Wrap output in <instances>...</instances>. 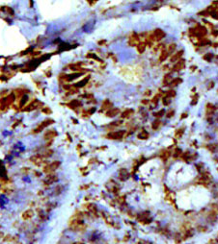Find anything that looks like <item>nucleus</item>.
<instances>
[{
  "mask_svg": "<svg viewBox=\"0 0 218 244\" xmlns=\"http://www.w3.org/2000/svg\"><path fill=\"white\" fill-rule=\"evenodd\" d=\"M69 226L73 231H82L85 228L83 219H82V214H75L69 222Z\"/></svg>",
  "mask_w": 218,
  "mask_h": 244,
  "instance_id": "1",
  "label": "nucleus"
},
{
  "mask_svg": "<svg viewBox=\"0 0 218 244\" xmlns=\"http://www.w3.org/2000/svg\"><path fill=\"white\" fill-rule=\"evenodd\" d=\"M15 99H16V96H15L14 93L9 94L8 96L2 98V99L0 100V111H3V112L7 111L8 108H9V106H11V105L14 103Z\"/></svg>",
  "mask_w": 218,
  "mask_h": 244,
  "instance_id": "2",
  "label": "nucleus"
},
{
  "mask_svg": "<svg viewBox=\"0 0 218 244\" xmlns=\"http://www.w3.org/2000/svg\"><path fill=\"white\" fill-rule=\"evenodd\" d=\"M60 164H61V163H60L59 161H55V162L51 163L50 164L46 165V166L44 167V172H45V173H47V174L53 173L55 170H57V169H58V167H60Z\"/></svg>",
  "mask_w": 218,
  "mask_h": 244,
  "instance_id": "3",
  "label": "nucleus"
},
{
  "mask_svg": "<svg viewBox=\"0 0 218 244\" xmlns=\"http://www.w3.org/2000/svg\"><path fill=\"white\" fill-rule=\"evenodd\" d=\"M53 123H54V121H53L52 119H47V120H44L42 123H40V124L36 127V129L33 131V133H34V134H38V133L42 132L45 128H47V126H49L50 124H53Z\"/></svg>",
  "mask_w": 218,
  "mask_h": 244,
  "instance_id": "4",
  "label": "nucleus"
},
{
  "mask_svg": "<svg viewBox=\"0 0 218 244\" xmlns=\"http://www.w3.org/2000/svg\"><path fill=\"white\" fill-rule=\"evenodd\" d=\"M39 105H42V103L40 101L33 100L32 102H30L29 104H27L24 108H22L21 111H23V112H32V111H34V110H36V109H38V108L40 107Z\"/></svg>",
  "mask_w": 218,
  "mask_h": 244,
  "instance_id": "5",
  "label": "nucleus"
},
{
  "mask_svg": "<svg viewBox=\"0 0 218 244\" xmlns=\"http://www.w3.org/2000/svg\"><path fill=\"white\" fill-rule=\"evenodd\" d=\"M57 181H58V176L56 174H54V173L47 174L46 176V178L44 179V183L47 185H49V184H51L53 183H56Z\"/></svg>",
  "mask_w": 218,
  "mask_h": 244,
  "instance_id": "6",
  "label": "nucleus"
},
{
  "mask_svg": "<svg viewBox=\"0 0 218 244\" xmlns=\"http://www.w3.org/2000/svg\"><path fill=\"white\" fill-rule=\"evenodd\" d=\"M125 131L111 132V133H109L108 135L106 136V137L109 138V139H115V140H117V139H121V138H123V137L125 136Z\"/></svg>",
  "mask_w": 218,
  "mask_h": 244,
  "instance_id": "7",
  "label": "nucleus"
},
{
  "mask_svg": "<svg viewBox=\"0 0 218 244\" xmlns=\"http://www.w3.org/2000/svg\"><path fill=\"white\" fill-rule=\"evenodd\" d=\"M44 157L43 156H41L40 154H38V155H35V156H33L30 158V162H32L34 164H36L37 166H40L42 163H43V162H44Z\"/></svg>",
  "mask_w": 218,
  "mask_h": 244,
  "instance_id": "8",
  "label": "nucleus"
},
{
  "mask_svg": "<svg viewBox=\"0 0 218 244\" xmlns=\"http://www.w3.org/2000/svg\"><path fill=\"white\" fill-rule=\"evenodd\" d=\"M55 137H57V132L55 130H49L45 133V139L52 140Z\"/></svg>",
  "mask_w": 218,
  "mask_h": 244,
  "instance_id": "9",
  "label": "nucleus"
},
{
  "mask_svg": "<svg viewBox=\"0 0 218 244\" xmlns=\"http://www.w3.org/2000/svg\"><path fill=\"white\" fill-rule=\"evenodd\" d=\"M128 43H129V45L131 46L137 45L139 43V37H138V35L137 34H132V36L129 38Z\"/></svg>",
  "mask_w": 218,
  "mask_h": 244,
  "instance_id": "10",
  "label": "nucleus"
},
{
  "mask_svg": "<svg viewBox=\"0 0 218 244\" xmlns=\"http://www.w3.org/2000/svg\"><path fill=\"white\" fill-rule=\"evenodd\" d=\"M28 92H29V91H27V90H21V89H16V90H15V92H13V93L15 94L16 98H21V97L25 96V94H26V93H28Z\"/></svg>",
  "mask_w": 218,
  "mask_h": 244,
  "instance_id": "11",
  "label": "nucleus"
},
{
  "mask_svg": "<svg viewBox=\"0 0 218 244\" xmlns=\"http://www.w3.org/2000/svg\"><path fill=\"white\" fill-rule=\"evenodd\" d=\"M154 36L156 38V41H160L161 39H163L165 37V33L161 29H156L154 32Z\"/></svg>",
  "mask_w": 218,
  "mask_h": 244,
  "instance_id": "12",
  "label": "nucleus"
},
{
  "mask_svg": "<svg viewBox=\"0 0 218 244\" xmlns=\"http://www.w3.org/2000/svg\"><path fill=\"white\" fill-rule=\"evenodd\" d=\"M33 216H34V212L32 210H27L21 214V217H22L23 220H29Z\"/></svg>",
  "mask_w": 218,
  "mask_h": 244,
  "instance_id": "13",
  "label": "nucleus"
},
{
  "mask_svg": "<svg viewBox=\"0 0 218 244\" xmlns=\"http://www.w3.org/2000/svg\"><path fill=\"white\" fill-rule=\"evenodd\" d=\"M128 177H129V174H128V172L126 171V169H121V170H120L119 178H120L121 181H125V180H127Z\"/></svg>",
  "mask_w": 218,
  "mask_h": 244,
  "instance_id": "14",
  "label": "nucleus"
},
{
  "mask_svg": "<svg viewBox=\"0 0 218 244\" xmlns=\"http://www.w3.org/2000/svg\"><path fill=\"white\" fill-rule=\"evenodd\" d=\"M184 60H180V61H178L175 65H174V68H173V70L174 71H179V70H181V69H182L183 67H184Z\"/></svg>",
  "mask_w": 218,
  "mask_h": 244,
  "instance_id": "15",
  "label": "nucleus"
},
{
  "mask_svg": "<svg viewBox=\"0 0 218 244\" xmlns=\"http://www.w3.org/2000/svg\"><path fill=\"white\" fill-rule=\"evenodd\" d=\"M119 112H120V110H119V109H112V110H109V111L106 112V116H108V117H114V116H116Z\"/></svg>",
  "mask_w": 218,
  "mask_h": 244,
  "instance_id": "16",
  "label": "nucleus"
},
{
  "mask_svg": "<svg viewBox=\"0 0 218 244\" xmlns=\"http://www.w3.org/2000/svg\"><path fill=\"white\" fill-rule=\"evenodd\" d=\"M87 210L89 211V213H91L92 214H94V215L97 216V207H96L94 204H89V205H87Z\"/></svg>",
  "mask_w": 218,
  "mask_h": 244,
  "instance_id": "17",
  "label": "nucleus"
},
{
  "mask_svg": "<svg viewBox=\"0 0 218 244\" xmlns=\"http://www.w3.org/2000/svg\"><path fill=\"white\" fill-rule=\"evenodd\" d=\"M89 79H90V76H87L85 77L82 81H80V82H78L77 84H75L73 87H75V88H82V87H84L87 83H88V81H89Z\"/></svg>",
  "mask_w": 218,
  "mask_h": 244,
  "instance_id": "18",
  "label": "nucleus"
},
{
  "mask_svg": "<svg viewBox=\"0 0 218 244\" xmlns=\"http://www.w3.org/2000/svg\"><path fill=\"white\" fill-rule=\"evenodd\" d=\"M182 54H183V51H182V50L177 52L176 54H174V55L171 57V61H178V60H181V57L182 56Z\"/></svg>",
  "mask_w": 218,
  "mask_h": 244,
  "instance_id": "19",
  "label": "nucleus"
},
{
  "mask_svg": "<svg viewBox=\"0 0 218 244\" xmlns=\"http://www.w3.org/2000/svg\"><path fill=\"white\" fill-rule=\"evenodd\" d=\"M68 106L70 108H73V109H75V108L81 107V102L78 101V100H73L71 103L68 104Z\"/></svg>",
  "mask_w": 218,
  "mask_h": 244,
  "instance_id": "20",
  "label": "nucleus"
},
{
  "mask_svg": "<svg viewBox=\"0 0 218 244\" xmlns=\"http://www.w3.org/2000/svg\"><path fill=\"white\" fill-rule=\"evenodd\" d=\"M112 107V102L108 100V99H106V100H104L103 102H102V106H101V109L102 110H108L110 108Z\"/></svg>",
  "mask_w": 218,
  "mask_h": 244,
  "instance_id": "21",
  "label": "nucleus"
},
{
  "mask_svg": "<svg viewBox=\"0 0 218 244\" xmlns=\"http://www.w3.org/2000/svg\"><path fill=\"white\" fill-rule=\"evenodd\" d=\"M133 112H134V111H133V110H131V109H127V110H125V112L122 113V117H123V118H127V117H129L130 115H132V114H133Z\"/></svg>",
  "mask_w": 218,
  "mask_h": 244,
  "instance_id": "22",
  "label": "nucleus"
},
{
  "mask_svg": "<svg viewBox=\"0 0 218 244\" xmlns=\"http://www.w3.org/2000/svg\"><path fill=\"white\" fill-rule=\"evenodd\" d=\"M172 76L170 74H166L165 76H164V79H163V85L164 86H169L170 84H171L172 82Z\"/></svg>",
  "mask_w": 218,
  "mask_h": 244,
  "instance_id": "23",
  "label": "nucleus"
},
{
  "mask_svg": "<svg viewBox=\"0 0 218 244\" xmlns=\"http://www.w3.org/2000/svg\"><path fill=\"white\" fill-rule=\"evenodd\" d=\"M168 55H169L168 51H167V50H165V49H162V51H161V55H160V57H159V61H163L164 60H166V59H167V57H168Z\"/></svg>",
  "mask_w": 218,
  "mask_h": 244,
  "instance_id": "24",
  "label": "nucleus"
},
{
  "mask_svg": "<svg viewBox=\"0 0 218 244\" xmlns=\"http://www.w3.org/2000/svg\"><path fill=\"white\" fill-rule=\"evenodd\" d=\"M170 155H171V153L169 152V151H163V152L160 154V158H161L162 161L165 162V161H167V160L169 159Z\"/></svg>",
  "mask_w": 218,
  "mask_h": 244,
  "instance_id": "25",
  "label": "nucleus"
},
{
  "mask_svg": "<svg viewBox=\"0 0 218 244\" xmlns=\"http://www.w3.org/2000/svg\"><path fill=\"white\" fill-rule=\"evenodd\" d=\"M136 47H137V51L139 53H143L145 51V49H146V43L145 42H139L136 45Z\"/></svg>",
  "mask_w": 218,
  "mask_h": 244,
  "instance_id": "26",
  "label": "nucleus"
},
{
  "mask_svg": "<svg viewBox=\"0 0 218 244\" xmlns=\"http://www.w3.org/2000/svg\"><path fill=\"white\" fill-rule=\"evenodd\" d=\"M193 234H194V230L192 229V228H190V229L186 230L184 232V238L191 237V236H193Z\"/></svg>",
  "mask_w": 218,
  "mask_h": 244,
  "instance_id": "27",
  "label": "nucleus"
},
{
  "mask_svg": "<svg viewBox=\"0 0 218 244\" xmlns=\"http://www.w3.org/2000/svg\"><path fill=\"white\" fill-rule=\"evenodd\" d=\"M137 137H138L139 139H147V138L149 137V134H148L145 130H142V132L137 136Z\"/></svg>",
  "mask_w": 218,
  "mask_h": 244,
  "instance_id": "28",
  "label": "nucleus"
},
{
  "mask_svg": "<svg viewBox=\"0 0 218 244\" xmlns=\"http://www.w3.org/2000/svg\"><path fill=\"white\" fill-rule=\"evenodd\" d=\"M207 149H208V150H209L210 152L214 153V152H216V151H217L218 145L216 144V143H213V144H209V145L207 146Z\"/></svg>",
  "mask_w": 218,
  "mask_h": 244,
  "instance_id": "29",
  "label": "nucleus"
},
{
  "mask_svg": "<svg viewBox=\"0 0 218 244\" xmlns=\"http://www.w3.org/2000/svg\"><path fill=\"white\" fill-rule=\"evenodd\" d=\"M182 155V150L180 149V148H177V149H175V151L173 153V157L174 158H176V159H178V158H181V156Z\"/></svg>",
  "mask_w": 218,
  "mask_h": 244,
  "instance_id": "30",
  "label": "nucleus"
},
{
  "mask_svg": "<svg viewBox=\"0 0 218 244\" xmlns=\"http://www.w3.org/2000/svg\"><path fill=\"white\" fill-rule=\"evenodd\" d=\"M182 80L181 79V78H176V79H173L172 80V82H171V86H173V87H175V86H178L180 83H182Z\"/></svg>",
  "mask_w": 218,
  "mask_h": 244,
  "instance_id": "31",
  "label": "nucleus"
},
{
  "mask_svg": "<svg viewBox=\"0 0 218 244\" xmlns=\"http://www.w3.org/2000/svg\"><path fill=\"white\" fill-rule=\"evenodd\" d=\"M174 239H175V241H176V243H181L182 242V234H175V236H174Z\"/></svg>",
  "mask_w": 218,
  "mask_h": 244,
  "instance_id": "32",
  "label": "nucleus"
},
{
  "mask_svg": "<svg viewBox=\"0 0 218 244\" xmlns=\"http://www.w3.org/2000/svg\"><path fill=\"white\" fill-rule=\"evenodd\" d=\"M162 102H163V104H164L165 106H169L170 103H171V98L168 97V96H164V97L162 98Z\"/></svg>",
  "mask_w": 218,
  "mask_h": 244,
  "instance_id": "33",
  "label": "nucleus"
},
{
  "mask_svg": "<svg viewBox=\"0 0 218 244\" xmlns=\"http://www.w3.org/2000/svg\"><path fill=\"white\" fill-rule=\"evenodd\" d=\"M183 133H184V128H182V129H179L177 132H176V135H175V137H177V138H180V137H182V136L183 135Z\"/></svg>",
  "mask_w": 218,
  "mask_h": 244,
  "instance_id": "34",
  "label": "nucleus"
},
{
  "mask_svg": "<svg viewBox=\"0 0 218 244\" xmlns=\"http://www.w3.org/2000/svg\"><path fill=\"white\" fill-rule=\"evenodd\" d=\"M213 111H214L213 105H211V104H207V105H206V112H207L208 114H211V113L213 112Z\"/></svg>",
  "mask_w": 218,
  "mask_h": 244,
  "instance_id": "35",
  "label": "nucleus"
},
{
  "mask_svg": "<svg viewBox=\"0 0 218 244\" xmlns=\"http://www.w3.org/2000/svg\"><path fill=\"white\" fill-rule=\"evenodd\" d=\"M159 125H160V120L156 119V120H155V121L153 122V124H152V128H153L154 130H157V129H158V127H159Z\"/></svg>",
  "mask_w": 218,
  "mask_h": 244,
  "instance_id": "36",
  "label": "nucleus"
},
{
  "mask_svg": "<svg viewBox=\"0 0 218 244\" xmlns=\"http://www.w3.org/2000/svg\"><path fill=\"white\" fill-rule=\"evenodd\" d=\"M52 154H53V151H52V150H47V151H44V153H42V154H40V155L43 156L44 158H47V157H50Z\"/></svg>",
  "mask_w": 218,
  "mask_h": 244,
  "instance_id": "37",
  "label": "nucleus"
},
{
  "mask_svg": "<svg viewBox=\"0 0 218 244\" xmlns=\"http://www.w3.org/2000/svg\"><path fill=\"white\" fill-rule=\"evenodd\" d=\"M212 54L211 53H207V54H206V55H204V57H203V59L204 60H206V61H209L211 59H212Z\"/></svg>",
  "mask_w": 218,
  "mask_h": 244,
  "instance_id": "38",
  "label": "nucleus"
},
{
  "mask_svg": "<svg viewBox=\"0 0 218 244\" xmlns=\"http://www.w3.org/2000/svg\"><path fill=\"white\" fill-rule=\"evenodd\" d=\"M166 96H168V97H170V98L175 97V96H176V92H175V91L170 90V91H168V92H166Z\"/></svg>",
  "mask_w": 218,
  "mask_h": 244,
  "instance_id": "39",
  "label": "nucleus"
},
{
  "mask_svg": "<svg viewBox=\"0 0 218 244\" xmlns=\"http://www.w3.org/2000/svg\"><path fill=\"white\" fill-rule=\"evenodd\" d=\"M176 46H177V45H176V43H171V44L169 45V48H168V50H167V51H168V53H172V52H173V51H174V50L176 49Z\"/></svg>",
  "mask_w": 218,
  "mask_h": 244,
  "instance_id": "40",
  "label": "nucleus"
},
{
  "mask_svg": "<svg viewBox=\"0 0 218 244\" xmlns=\"http://www.w3.org/2000/svg\"><path fill=\"white\" fill-rule=\"evenodd\" d=\"M165 113V111L164 110H160L158 112H156V113H155V115H156V117H161L163 114Z\"/></svg>",
  "mask_w": 218,
  "mask_h": 244,
  "instance_id": "41",
  "label": "nucleus"
},
{
  "mask_svg": "<svg viewBox=\"0 0 218 244\" xmlns=\"http://www.w3.org/2000/svg\"><path fill=\"white\" fill-rule=\"evenodd\" d=\"M43 112H45L46 114H50V113H52V111H51L49 108L46 107L43 109Z\"/></svg>",
  "mask_w": 218,
  "mask_h": 244,
  "instance_id": "42",
  "label": "nucleus"
},
{
  "mask_svg": "<svg viewBox=\"0 0 218 244\" xmlns=\"http://www.w3.org/2000/svg\"><path fill=\"white\" fill-rule=\"evenodd\" d=\"M174 111L173 110H171V111H169L168 112H167V114H166V117H168V118H170V117H172L173 115H174Z\"/></svg>",
  "mask_w": 218,
  "mask_h": 244,
  "instance_id": "43",
  "label": "nucleus"
},
{
  "mask_svg": "<svg viewBox=\"0 0 218 244\" xmlns=\"http://www.w3.org/2000/svg\"><path fill=\"white\" fill-rule=\"evenodd\" d=\"M123 122L122 121H116V122H112L111 124H110V126H114V127H116V126H119V125H121Z\"/></svg>",
  "mask_w": 218,
  "mask_h": 244,
  "instance_id": "44",
  "label": "nucleus"
},
{
  "mask_svg": "<svg viewBox=\"0 0 218 244\" xmlns=\"http://www.w3.org/2000/svg\"><path fill=\"white\" fill-rule=\"evenodd\" d=\"M158 98H159V94H157V95H156L154 98H153V100H152V102L153 103H155V104H156L157 102H158Z\"/></svg>",
  "mask_w": 218,
  "mask_h": 244,
  "instance_id": "45",
  "label": "nucleus"
},
{
  "mask_svg": "<svg viewBox=\"0 0 218 244\" xmlns=\"http://www.w3.org/2000/svg\"><path fill=\"white\" fill-rule=\"evenodd\" d=\"M210 15L213 17V18H215V19H218V11H215V12H213L212 14H210Z\"/></svg>",
  "mask_w": 218,
  "mask_h": 244,
  "instance_id": "46",
  "label": "nucleus"
},
{
  "mask_svg": "<svg viewBox=\"0 0 218 244\" xmlns=\"http://www.w3.org/2000/svg\"><path fill=\"white\" fill-rule=\"evenodd\" d=\"M197 101H198V95L196 94V95L194 96V98H193V101H192V103H191V104H192V105H195V104L197 103Z\"/></svg>",
  "mask_w": 218,
  "mask_h": 244,
  "instance_id": "47",
  "label": "nucleus"
},
{
  "mask_svg": "<svg viewBox=\"0 0 218 244\" xmlns=\"http://www.w3.org/2000/svg\"><path fill=\"white\" fill-rule=\"evenodd\" d=\"M202 166H203V163H198V164H196V168H197V170H198L199 172L202 171Z\"/></svg>",
  "mask_w": 218,
  "mask_h": 244,
  "instance_id": "48",
  "label": "nucleus"
},
{
  "mask_svg": "<svg viewBox=\"0 0 218 244\" xmlns=\"http://www.w3.org/2000/svg\"><path fill=\"white\" fill-rule=\"evenodd\" d=\"M118 202L120 203V204H124L125 203V197H118Z\"/></svg>",
  "mask_w": 218,
  "mask_h": 244,
  "instance_id": "49",
  "label": "nucleus"
},
{
  "mask_svg": "<svg viewBox=\"0 0 218 244\" xmlns=\"http://www.w3.org/2000/svg\"><path fill=\"white\" fill-rule=\"evenodd\" d=\"M136 244H152V243L149 242V241H146V240H139Z\"/></svg>",
  "mask_w": 218,
  "mask_h": 244,
  "instance_id": "50",
  "label": "nucleus"
},
{
  "mask_svg": "<svg viewBox=\"0 0 218 244\" xmlns=\"http://www.w3.org/2000/svg\"><path fill=\"white\" fill-rule=\"evenodd\" d=\"M198 231H200V232H206V227H198Z\"/></svg>",
  "mask_w": 218,
  "mask_h": 244,
  "instance_id": "51",
  "label": "nucleus"
},
{
  "mask_svg": "<svg viewBox=\"0 0 218 244\" xmlns=\"http://www.w3.org/2000/svg\"><path fill=\"white\" fill-rule=\"evenodd\" d=\"M188 116V113L187 112H183L182 113V115L181 116V119H183V118H185V117H187Z\"/></svg>",
  "mask_w": 218,
  "mask_h": 244,
  "instance_id": "52",
  "label": "nucleus"
},
{
  "mask_svg": "<svg viewBox=\"0 0 218 244\" xmlns=\"http://www.w3.org/2000/svg\"><path fill=\"white\" fill-rule=\"evenodd\" d=\"M213 87H214V83H213V82H211V83H210V84H209V85H208V87H207V89H208V90H209V89H211V88H213Z\"/></svg>",
  "mask_w": 218,
  "mask_h": 244,
  "instance_id": "53",
  "label": "nucleus"
},
{
  "mask_svg": "<svg viewBox=\"0 0 218 244\" xmlns=\"http://www.w3.org/2000/svg\"><path fill=\"white\" fill-rule=\"evenodd\" d=\"M105 42H106L105 41H98V44H99V45H101V43H105Z\"/></svg>",
  "mask_w": 218,
  "mask_h": 244,
  "instance_id": "54",
  "label": "nucleus"
},
{
  "mask_svg": "<svg viewBox=\"0 0 218 244\" xmlns=\"http://www.w3.org/2000/svg\"><path fill=\"white\" fill-rule=\"evenodd\" d=\"M88 3H89V4H91V5H93V4L97 3V2H96V1H92V2H91V1H88Z\"/></svg>",
  "mask_w": 218,
  "mask_h": 244,
  "instance_id": "55",
  "label": "nucleus"
},
{
  "mask_svg": "<svg viewBox=\"0 0 218 244\" xmlns=\"http://www.w3.org/2000/svg\"><path fill=\"white\" fill-rule=\"evenodd\" d=\"M148 102H149L148 100H143V101H142V103H143V104H148Z\"/></svg>",
  "mask_w": 218,
  "mask_h": 244,
  "instance_id": "56",
  "label": "nucleus"
},
{
  "mask_svg": "<svg viewBox=\"0 0 218 244\" xmlns=\"http://www.w3.org/2000/svg\"><path fill=\"white\" fill-rule=\"evenodd\" d=\"M35 174H36V176H37V177H39V176L41 175V174H40V172H36Z\"/></svg>",
  "mask_w": 218,
  "mask_h": 244,
  "instance_id": "57",
  "label": "nucleus"
},
{
  "mask_svg": "<svg viewBox=\"0 0 218 244\" xmlns=\"http://www.w3.org/2000/svg\"><path fill=\"white\" fill-rule=\"evenodd\" d=\"M212 34H213L214 36H217V35H218V32H212Z\"/></svg>",
  "mask_w": 218,
  "mask_h": 244,
  "instance_id": "58",
  "label": "nucleus"
},
{
  "mask_svg": "<svg viewBox=\"0 0 218 244\" xmlns=\"http://www.w3.org/2000/svg\"><path fill=\"white\" fill-rule=\"evenodd\" d=\"M145 94H146V95H149V94H151V92H147Z\"/></svg>",
  "mask_w": 218,
  "mask_h": 244,
  "instance_id": "59",
  "label": "nucleus"
},
{
  "mask_svg": "<svg viewBox=\"0 0 218 244\" xmlns=\"http://www.w3.org/2000/svg\"><path fill=\"white\" fill-rule=\"evenodd\" d=\"M217 170H218V168H217Z\"/></svg>",
  "mask_w": 218,
  "mask_h": 244,
  "instance_id": "60",
  "label": "nucleus"
}]
</instances>
